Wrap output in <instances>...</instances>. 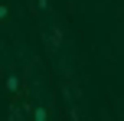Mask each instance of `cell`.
Returning a JSON list of instances; mask_svg holds the SVG:
<instances>
[{"label": "cell", "instance_id": "cell-3", "mask_svg": "<svg viewBox=\"0 0 124 121\" xmlns=\"http://www.w3.org/2000/svg\"><path fill=\"white\" fill-rule=\"evenodd\" d=\"M7 20H10V3H3V0H0V26H3Z\"/></svg>", "mask_w": 124, "mask_h": 121}, {"label": "cell", "instance_id": "cell-4", "mask_svg": "<svg viewBox=\"0 0 124 121\" xmlns=\"http://www.w3.org/2000/svg\"><path fill=\"white\" fill-rule=\"evenodd\" d=\"M36 10H49V0H36Z\"/></svg>", "mask_w": 124, "mask_h": 121}, {"label": "cell", "instance_id": "cell-2", "mask_svg": "<svg viewBox=\"0 0 124 121\" xmlns=\"http://www.w3.org/2000/svg\"><path fill=\"white\" fill-rule=\"evenodd\" d=\"M62 39H65V30H62V26H49V33H46V46H49L52 52L62 46Z\"/></svg>", "mask_w": 124, "mask_h": 121}, {"label": "cell", "instance_id": "cell-1", "mask_svg": "<svg viewBox=\"0 0 124 121\" xmlns=\"http://www.w3.org/2000/svg\"><path fill=\"white\" fill-rule=\"evenodd\" d=\"M3 89L10 92V95H26V82H23L20 75H13V72L3 79Z\"/></svg>", "mask_w": 124, "mask_h": 121}]
</instances>
